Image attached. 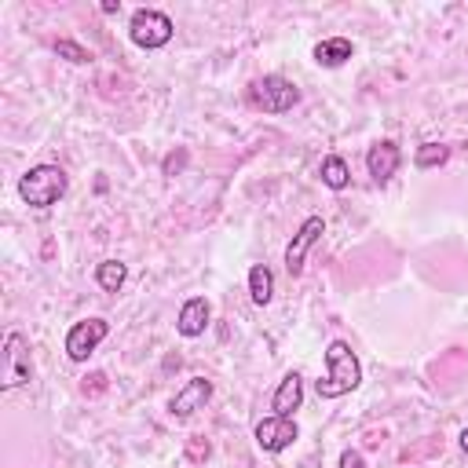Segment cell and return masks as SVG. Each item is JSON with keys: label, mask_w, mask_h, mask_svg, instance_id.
<instances>
[{"label": "cell", "mask_w": 468, "mask_h": 468, "mask_svg": "<svg viewBox=\"0 0 468 468\" xmlns=\"http://www.w3.org/2000/svg\"><path fill=\"white\" fill-rule=\"evenodd\" d=\"M322 183L329 186V190H344L347 183H351V168H347V161L344 157H336V154H329V157H322Z\"/></svg>", "instance_id": "obj_15"}, {"label": "cell", "mask_w": 468, "mask_h": 468, "mask_svg": "<svg viewBox=\"0 0 468 468\" xmlns=\"http://www.w3.org/2000/svg\"><path fill=\"white\" fill-rule=\"evenodd\" d=\"M461 450H464V453H468V428H464V431H461Z\"/></svg>", "instance_id": "obj_22"}, {"label": "cell", "mask_w": 468, "mask_h": 468, "mask_svg": "<svg viewBox=\"0 0 468 468\" xmlns=\"http://www.w3.org/2000/svg\"><path fill=\"white\" fill-rule=\"evenodd\" d=\"M183 165H186V154H183V150H179V154H168V157H165V176H176Z\"/></svg>", "instance_id": "obj_20"}, {"label": "cell", "mask_w": 468, "mask_h": 468, "mask_svg": "<svg viewBox=\"0 0 468 468\" xmlns=\"http://www.w3.org/2000/svg\"><path fill=\"white\" fill-rule=\"evenodd\" d=\"M172 18L165 15V11H154V7H139L135 15H132V22H128V33H132V40L139 44V48H146V51H157V48H165L168 40H172Z\"/></svg>", "instance_id": "obj_4"}, {"label": "cell", "mask_w": 468, "mask_h": 468, "mask_svg": "<svg viewBox=\"0 0 468 468\" xmlns=\"http://www.w3.org/2000/svg\"><path fill=\"white\" fill-rule=\"evenodd\" d=\"M205 325H208V300H205V296H190V300L183 303V311H179L176 329H179L183 336H201Z\"/></svg>", "instance_id": "obj_12"}, {"label": "cell", "mask_w": 468, "mask_h": 468, "mask_svg": "<svg viewBox=\"0 0 468 468\" xmlns=\"http://www.w3.org/2000/svg\"><path fill=\"white\" fill-rule=\"evenodd\" d=\"M340 468H366V461H362L358 450H344L340 453Z\"/></svg>", "instance_id": "obj_21"}, {"label": "cell", "mask_w": 468, "mask_h": 468, "mask_svg": "<svg viewBox=\"0 0 468 468\" xmlns=\"http://www.w3.org/2000/svg\"><path fill=\"white\" fill-rule=\"evenodd\" d=\"M249 102L263 113H285L300 102V88L278 73H267V77H256L249 84Z\"/></svg>", "instance_id": "obj_3"}, {"label": "cell", "mask_w": 468, "mask_h": 468, "mask_svg": "<svg viewBox=\"0 0 468 468\" xmlns=\"http://www.w3.org/2000/svg\"><path fill=\"white\" fill-rule=\"evenodd\" d=\"M124 278H128V267H124L121 260H102V263L95 267V282H99V289H106V292H117V289L124 285Z\"/></svg>", "instance_id": "obj_16"}, {"label": "cell", "mask_w": 468, "mask_h": 468, "mask_svg": "<svg viewBox=\"0 0 468 468\" xmlns=\"http://www.w3.org/2000/svg\"><path fill=\"white\" fill-rule=\"evenodd\" d=\"M351 40L347 37H329V40H322V44H314V62L318 66H329V69H336V66H344L347 58H351Z\"/></svg>", "instance_id": "obj_13"}, {"label": "cell", "mask_w": 468, "mask_h": 468, "mask_svg": "<svg viewBox=\"0 0 468 468\" xmlns=\"http://www.w3.org/2000/svg\"><path fill=\"white\" fill-rule=\"evenodd\" d=\"M450 157V146H439V143H424V146H417V157H413V165L417 168H435V165H442Z\"/></svg>", "instance_id": "obj_17"}, {"label": "cell", "mask_w": 468, "mask_h": 468, "mask_svg": "<svg viewBox=\"0 0 468 468\" xmlns=\"http://www.w3.org/2000/svg\"><path fill=\"white\" fill-rule=\"evenodd\" d=\"M66 186H69V179L58 165H37L18 179V197L33 208H51L66 194Z\"/></svg>", "instance_id": "obj_2"}, {"label": "cell", "mask_w": 468, "mask_h": 468, "mask_svg": "<svg viewBox=\"0 0 468 468\" xmlns=\"http://www.w3.org/2000/svg\"><path fill=\"white\" fill-rule=\"evenodd\" d=\"M358 380H362V366H358L351 344L347 340H333L325 347V377L314 384V391L322 399H340V395L355 391Z\"/></svg>", "instance_id": "obj_1"}, {"label": "cell", "mask_w": 468, "mask_h": 468, "mask_svg": "<svg viewBox=\"0 0 468 468\" xmlns=\"http://www.w3.org/2000/svg\"><path fill=\"white\" fill-rule=\"evenodd\" d=\"M33 377V362H29V347L22 333H7L4 340V366H0V384L4 388H18Z\"/></svg>", "instance_id": "obj_5"}, {"label": "cell", "mask_w": 468, "mask_h": 468, "mask_svg": "<svg viewBox=\"0 0 468 468\" xmlns=\"http://www.w3.org/2000/svg\"><path fill=\"white\" fill-rule=\"evenodd\" d=\"M399 161H402V154H399V146H395L391 139L369 146V154H366V168H369V176H373L377 183H388V179L399 172Z\"/></svg>", "instance_id": "obj_11"}, {"label": "cell", "mask_w": 468, "mask_h": 468, "mask_svg": "<svg viewBox=\"0 0 468 468\" xmlns=\"http://www.w3.org/2000/svg\"><path fill=\"white\" fill-rule=\"evenodd\" d=\"M296 435H300V428H296L292 417L271 413V417H263V420L256 424V442H260V450H267V453H278V450L292 446Z\"/></svg>", "instance_id": "obj_8"}, {"label": "cell", "mask_w": 468, "mask_h": 468, "mask_svg": "<svg viewBox=\"0 0 468 468\" xmlns=\"http://www.w3.org/2000/svg\"><path fill=\"white\" fill-rule=\"evenodd\" d=\"M208 399H212V380H205V377H190V380L172 395L168 410H172V417H190V413L205 410Z\"/></svg>", "instance_id": "obj_9"}, {"label": "cell", "mask_w": 468, "mask_h": 468, "mask_svg": "<svg viewBox=\"0 0 468 468\" xmlns=\"http://www.w3.org/2000/svg\"><path fill=\"white\" fill-rule=\"evenodd\" d=\"M55 55H62L66 62H88V51L77 40H55Z\"/></svg>", "instance_id": "obj_18"}, {"label": "cell", "mask_w": 468, "mask_h": 468, "mask_svg": "<svg viewBox=\"0 0 468 468\" xmlns=\"http://www.w3.org/2000/svg\"><path fill=\"white\" fill-rule=\"evenodd\" d=\"M300 402H303V377L292 369V373H285V377L278 380V388H274V395H271V410H274L278 417H292V413L300 410Z\"/></svg>", "instance_id": "obj_10"}, {"label": "cell", "mask_w": 468, "mask_h": 468, "mask_svg": "<svg viewBox=\"0 0 468 468\" xmlns=\"http://www.w3.org/2000/svg\"><path fill=\"white\" fill-rule=\"evenodd\" d=\"M208 453H212V446H208V439H201V435H194V439L186 442V457H190L194 464H201V461H208Z\"/></svg>", "instance_id": "obj_19"}, {"label": "cell", "mask_w": 468, "mask_h": 468, "mask_svg": "<svg viewBox=\"0 0 468 468\" xmlns=\"http://www.w3.org/2000/svg\"><path fill=\"white\" fill-rule=\"evenodd\" d=\"M249 296H252V303H271V296H274V274H271V267L267 263H256L252 271H249Z\"/></svg>", "instance_id": "obj_14"}, {"label": "cell", "mask_w": 468, "mask_h": 468, "mask_svg": "<svg viewBox=\"0 0 468 468\" xmlns=\"http://www.w3.org/2000/svg\"><path fill=\"white\" fill-rule=\"evenodd\" d=\"M322 234H325V219H322V216H307V219L300 223V230L292 234V241H289V249H285V271H289L292 278L303 271V260H307L311 245H314Z\"/></svg>", "instance_id": "obj_7"}, {"label": "cell", "mask_w": 468, "mask_h": 468, "mask_svg": "<svg viewBox=\"0 0 468 468\" xmlns=\"http://www.w3.org/2000/svg\"><path fill=\"white\" fill-rule=\"evenodd\" d=\"M110 333V322L106 318H84V322H73L69 333H66V355L73 362H84Z\"/></svg>", "instance_id": "obj_6"}]
</instances>
